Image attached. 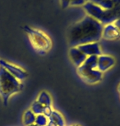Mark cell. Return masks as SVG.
Wrapping results in <instances>:
<instances>
[{"label": "cell", "instance_id": "cell-3", "mask_svg": "<svg viewBox=\"0 0 120 126\" xmlns=\"http://www.w3.org/2000/svg\"><path fill=\"white\" fill-rule=\"evenodd\" d=\"M24 30L28 35L31 46L37 52L45 54L50 50L52 47V40L44 32L30 27H25Z\"/></svg>", "mask_w": 120, "mask_h": 126}, {"label": "cell", "instance_id": "cell-7", "mask_svg": "<svg viewBox=\"0 0 120 126\" xmlns=\"http://www.w3.org/2000/svg\"><path fill=\"white\" fill-rule=\"evenodd\" d=\"M101 38L106 40H114L120 38V30L114 23H109L103 26Z\"/></svg>", "mask_w": 120, "mask_h": 126}, {"label": "cell", "instance_id": "cell-23", "mask_svg": "<svg viewBox=\"0 0 120 126\" xmlns=\"http://www.w3.org/2000/svg\"><path fill=\"white\" fill-rule=\"evenodd\" d=\"M68 126H80L78 125H68Z\"/></svg>", "mask_w": 120, "mask_h": 126}, {"label": "cell", "instance_id": "cell-21", "mask_svg": "<svg viewBox=\"0 0 120 126\" xmlns=\"http://www.w3.org/2000/svg\"><path fill=\"white\" fill-rule=\"evenodd\" d=\"M118 92H119L120 94V83L119 84V86H118Z\"/></svg>", "mask_w": 120, "mask_h": 126}, {"label": "cell", "instance_id": "cell-18", "mask_svg": "<svg viewBox=\"0 0 120 126\" xmlns=\"http://www.w3.org/2000/svg\"><path fill=\"white\" fill-rule=\"evenodd\" d=\"M53 111V109L52 108V106H44V110H43V115L44 116H46L47 118H49L50 115H52Z\"/></svg>", "mask_w": 120, "mask_h": 126}, {"label": "cell", "instance_id": "cell-24", "mask_svg": "<svg viewBox=\"0 0 120 126\" xmlns=\"http://www.w3.org/2000/svg\"><path fill=\"white\" fill-rule=\"evenodd\" d=\"M88 1H90V0H86V2H88Z\"/></svg>", "mask_w": 120, "mask_h": 126}, {"label": "cell", "instance_id": "cell-17", "mask_svg": "<svg viewBox=\"0 0 120 126\" xmlns=\"http://www.w3.org/2000/svg\"><path fill=\"white\" fill-rule=\"evenodd\" d=\"M48 122H49V118H47L43 114H41V115H36L35 124L38 126H47Z\"/></svg>", "mask_w": 120, "mask_h": 126}, {"label": "cell", "instance_id": "cell-15", "mask_svg": "<svg viewBox=\"0 0 120 126\" xmlns=\"http://www.w3.org/2000/svg\"><path fill=\"white\" fill-rule=\"evenodd\" d=\"M61 6L63 8H67L68 7H77L83 6L86 0H60Z\"/></svg>", "mask_w": 120, "mask_h": 126}, {"label": "cell", "instance_id": "cell-6", "mask_svg": "<svg viewBox=\"0 0 120 126\" xmlns=\"http://www.w3.org/2000/svg\"><path fill=\"white\" fill-rule=\"evenodd\" d=\"M0 66L3 67V68H5L9 73H11L14 78H16L20 82L24 81L28 77L27 72L25 69H23L22 68H21L16 64H13V63H8V62L1 59H0Z\"/></svg>", "mask_w": 120, "mask_h": 126}, {"label": "cell", "instance_id": "cell-5", "mask_svg": "<svg viewBox=\"0 0 120 126\" xmlns=\"http://www.w3.org/2000/svg\"><path fill=\"white\" fill-rule=\"evenodd\" d=\"M77 72L82 79L89 84H96L102 80L103 73L91 66H87L84 63L77 68Z\"/></svg>", "mask_w": 120, "mask_h": 126}, {"label": "cell", "instance_id": "cell-1", "mask_svg": "<svg viewBox=\"0 0 120 126\" xmlns=\"http://www.w3.org/2000/svg\"><path fill=\"white\" fill-rule=\"evenodd\" d=\"M103 25L95 19L86 15L68 29L67 40L72 47L98 42L101 39Z\"/></svg>", "mask_w": 120, "mask_h": 126}, {"label": "cell", "instance_id": "cell-11", "mask_svg": "<svg viewBox=\"0 0 120 126\" xmlns=\"http://www.w3.org/2000/svg\"><path fill=\"white\" fill-rule=\"evenodd\" d=\"M36 101L40 102L44 106H52L53 99L51 97L50 94L46 91H42L40 92V94L37 96Z\"/></svg>", "mask_w": 120, "mask_h": 126}, {"label": "cell", "instance_id": "cell-16", "mask_svg": "<svg viewBox=\"0 0 120 126\" xmlns=\"http://www.w3.org/2000/svg\"><path fill=\"white\" fill-rule=\"evenodd\" d=\"M43 110H44V106L41 105L40 102H38L36 100L30 106V110L32 111L33 113L36 115H41L43 113Z\"/></svg>", "mask_w": 120, "mask_h": 126}, {"label": "cell", "instance_id": "cell-2", "mask_svg": "<svg viewBox=\"0 0 120 126\" xmlns=\"http://www.w3.org/2000/svg\"><path fill=\"white\" fill-rule=\"evenodd\" d=\"M22 88V82L0 66V97L4 106L8 105L12 96L20 92Z\"/></svg>", "mask_w": 120, "mask_h": 126}, {"label": "cell", "instance_id": "cell-9", "mask_svg": "<svg viewBox=\"0 0 120 126\" xmlns=\"http://www.w3.org/2000/svg\"><path fill=\"white\" fill-rule=\"evenodd\" d=\"M77 48L87 57L100 56V54H102L100 46L98 42H91V43L81 45V46H77Z\"/></svg>", "mask_w": 120, "mask_h": 126}, {"label": "cell", "instance_id": "cell-10", "mask_svg": "<svg viewBox=\"0 0 120 126\" xmlns=\"http://www.w3.org/2000/svg\"><path fill=\"white\" fill-rule=\"evenodd\" d=\"M68 54H69V58L72 63L77 68L80 67L87 58V56L82 53L77 47H71Z\"/></svg>", "mask_w": 120, "mask_h": 126}, {"label": "cell", "instance_id": "cell-19", "mask_svg": "<svg viewBox=\"0 0 120 126\" xmlns=\"http://www.w3.org/2000/svg\"><path fill=\"white\" fill-rule=\"evenodd\" d=\"M114 23L115 24V26H116V27L120 30V18H117L116 20L114 21Z\"/></svg>", "mask_w": 120, "mask_h": 126}, {"label": "cell", "instance_id": "cell-8", "mask_svg": "<svg viewBox=\"0 0 120 126\" xmlns=\"http://www.w3.org/2000/svg\"><path fill=\"white\" fill-rule=\"evenodd\" d=\"M115 64V59L114 57L108 55V54H100L98 56L97 60V69L101 73L107 72L111 69Z\"/></svg>", "mask_w": 120, "mask_h": 126}, {"label": "cell", "instance_id": "cell-4", "mask_svg": "<svg viewBox=\"0 0 120 126\" xmlns=\"http://www.w3.org/2000/svg\"><path fill=\"white\" fill-rule=\"evenodd\" d=\"M83 8L88 16L95 19L103 26L109 24V23H114V21L117 19L116 16L113 14L109 10H105L90 1L85 3Z\"/></svg>", "mask_w": 120, "mask_h": 126}, {"label": "cell", "instance_id": "cell-13", "mask_svg": "<svg viewBox=\"0 0 120 126\" xmlns=\"http://www.w3.org/2000/svg\"><path fill=\"white\" fill-rule=\"evenodd\" d=\"M36 115L30 110V109H29V110H27L23 113L22 122L25 126L33 125V124H35V121H36Z\"/></svg>", "mask_w": 120, "mask_h": 126}, {"label": "cell", "instance_id": "cell-14", "mask_svg": "<svg viewBox=\"0 0 120 126\" xmlns=\"http://www.w3.org/2000/svg\"><path fill=\"white\" fill-rule=\"evenodd\" d=\"M90 2L100 6L105 10H110L114 7L116 0H90Z\"/></svg>", "mask_w": 120, "mask_h": 126}, {"label": "cell", "instance_id": "cell-22", "mask_svg": "<svg viewBox=\"0 0 120 126\" xmlns=\"http://www.w3.org/2000/svg\"><path fill=\"white\" fill-rule=\"evenodd\" d=\"M28 126H38V125H36V124H33V125H28Z\"/></svg>", "mask_w": 120, "mask_h": 126}, {"label": "cell", "instance_id": "cell-20", "mask_svg": "<svg viewBox=\"0 0 120 126\" xmlns=\"http://www.w3.org/2000/svg\"><path fill=\"white\" fill-rule=\"evenodd\" d=\"M47 126H57V125H56V124H54L53 122H52V121L49 120L48 125H47Z\"/></svg>", "mask_w": 120, "mask_h": 126}, {"label": "cell", "instance_id": "cell-12", "mask_svg": "<svg viewBox=\"0 0 120 126\" xmlns=\"http://www.w3.org/2000/svg\"><path fill=\"white\" fill-rule=\"evenodd\" d=\"M49 120L52 121L54 124H56L57 126H66V121L63 115L59 111L53 110L52 115L49 118Z\"/></svg>", "mask_w": 120, "mask_h": 126}]
</instances>
